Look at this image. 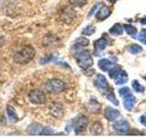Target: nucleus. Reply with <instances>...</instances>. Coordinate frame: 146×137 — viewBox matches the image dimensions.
Instances as JSON below:
<instances>
[{
    "label": "nucleus",
    "mask_w": 146,
    "mask_h": 137,
    "mask_svg": "<svg viewBox=\"0 0 146 137\" xmlns=\"http://www.w3.org/2000/svg\"><path fill=\"white\" fill-rule=\"evenodd\" d=\"M35 55L36 51L34 48L27 45L14 55L13 59L16 63L20 64V65H24V64H27L30 61H32L35 58Z\"/></svg>",
    "instance_id": "1"
},
{
    "label": "nucleus",
    "mask_w": 146,
    "mask_h": 137,
    "mask_svg": "<svg viewBox=\"0 0 146 137\" xmlns=\"http://www.w3.org/2000/svg\"><path fill=\"white\" fill-rule=\"evenodd\" d=\"M65 88H66L65 82L58 79L49 80L46 82V84H45L46 90L49 93H54V94L63 92V91L65 90Z\"/></svg>",
    "instance_id": "2"
},
{
    "label": "nucleus",
    "mask_w": 146,
    "mask_h": 137,
    "mask_svg": "<svg viewBox=\"0 0 146 137\" xmlns=\"http://www.w3.org/2000/svg\"><path fill=\"white\" fill-rule=\"evenodd\" d=\"M75 59L77 61L78 65L81 68H83V70L89 68L90 67L92 66V64H93L92 58H91L90 54L89 53V51H87V50L77 52L75 54Z\"/></svg>",
    "instance_id": "3"
},
{
    "label": "nucleus",
    "mask_w": 146,
    "mask_h": 137,
    "mask_svg": "<svg viewBox=\"0 0 146 137\" xmlns=\"http://www.w3.org/2000/svg\"><path fill=\"white\" fill-rule=\"evenodd\" d=\"M29 102L33 104H43L46 102V95L41 90H33L29 93Z\"/></svg>",
    "instance_id": "4"
},
{
    "label": "nucleus",
    "mask_w": 146,
    "mask_h": 137,
    "mask_svg": "<svg viewBox=\"0 0 146 137\" xmlns=\"http://www.w3.org/2000/svg\"><path fill=\"white\" fill-rule=\"evenodd\" d=\"M88 118L84 115L78 116L74 121V131L76 134H80V132H84L85 129L88 126Z\"/></svg>",
    "instance_id": "5"
},
{
    "label": "nucleus",
    "mask_w": 146,
    "mask_h": 137,
    "mask_svg": "<svg viewBox=\"0 0 146 137\" xmlns=\"http://www.w3.org/2000/svg\"><path fill=\"white\" fill-rule=\"evenodd\" d=\"M76 17V13L73 10L71 7H64V9L61 10L60 16H59V18L60 20L66 24H70V23L74 20V18Z\"/></svg>",
    "instance_id": "6"
},
{
    "label": "nucleus",
    "mask_w": 146,
    "mask_h": 137,
    "mask_svg": "<svg viewBox=\"0 0 146 137\" xmlns=\"http://www.w3.org/2000/svg\"><path fill=\"white\" fill-rule=\"evenodd\" d=\"M49 113L54 118L60 119L64 114V108L60 102H52L49 105Z\"/></svg>",
    "instance_id": "7"
},
{
    "label": "nucleus",
    "mask_w": 146,
    "mask_h": 137,
    "mask_svg": "<svg viewBox=\"0 0 146 137\" xmlns=\"http://www.w3.org/2000/svg\"><path fill=\"white\" fill-rule=\"evenodd\" d=\"M94 84H95V86H97L98 88L102 90H107V87H108L107 80H106V78L102 74H99L97 76V78H96V80L94 81Z\"/></svg>",
    "instance_id": "8"
},
{
    "label": "nucleus",
    "mask_w": 146,
    "mask_h": 137,
    "mask_svg": "<svg viewBox=\"0 0 146 137\" xmlns=\"http://www.w3.org/2000/svg\"><path fill=\"white\" fill-rule=\"evenodd\" d=\"M135 102H136V99L134 96L129 94L124 97V100H123V105H124L126 110H128V111H131L135 104Z\"/></svg>",
    "instance_id": "9"
},
{
    "label": "nucleus",
    "mask_w": 146,
    "mask_h": 137,
    "mask_svg": "<svg viewBox=\"0 0 146 137\" xmlns=\"http://www.w3.org/2000/svg\"><path fill=\"white\" fill-rule=\"evenodd\" d=\"M120 116V112L117 110H114L111 107H108L105 110V117H106L109 121H113L116 118Z\"/></svg>",
    "instance_id": "10"
},
{
    "label": "nucleus",
    "mask_w": 146,
    "mask_h": 137,
    "mask_svg": "<svg viewBox=\"0 0 146 137\" xmlns=\"http://www.w3.org/2000/svg\"><path fill=\"white\" fill-rule=\"evenodd\" d=\"M113 128L116 129L119 132H126L129 129V123H128L126 121L124 120H120L116 122L115 123L113 124Z\"/></svg>",
    "instance_id": "11"
},
{
    "label": "nucleus",
    "mask_w": 146,
    "mask_h": 137,
    "mask_svg": "<svg viewBox=\"0 0 146 137\" xmlns=\"http://www.w3.org/2000/svg\"><path fill=\"white\" fill-rule=\"evenodd\" d=\"M111 11L110 10L109 7H107L106 6H103L98 11V13L96 14V17L100 20H104L105 18H107L110 15H111Z\"/></svg>",
    "instance_id": "12"
},
{
    "label": "nucleus",
    "mask_w": 146,
    "mask_h": 137,
    "mask_svg": "<svg viewBox=\"0 0 146 137\" xmlns=\"http://www.w3.org/2000/svg\"><path fill=\"white\" fill-rule=\"evenodd\" d=\"M42 130L43 127L39 124H36V123H33V124L29 125V127L27 128V132L30 134H41Z\"/></svg>",
    "instance_id": "13"
},
{
    "label": "nucleus",
    "mask_w": 146,
    "mask_h": 137,
    "mask_svg": "<svg viewBox=\"0 0 146 137\" xmlns=\"http://www.w3.org/2000/svg\"><path fill=\"white\" fill-rule=\"evenodd\" d=\"M115 79V82L116 84H123V83H126L127 80H128V76H127V73L123 70H121L120 73L114 78Z\"/></svg>",
    "instance_id": "14"
},
{
    "label": "nucleus",
    "mask_w": 146,
    "mask_h": 137,
    "mask_svg": "<svg viewBox=\"0 0 146 137\" xmlns=\"http://www.w3.org/2000/svg\"><path fill=\"white\" fill-rule=\"evenodd\" d=\"M7 115H8L9 120H10L12 122H17L18 121V117L16 113L15 109H14L12 106L8 105V106L7 107Z\"/></svg>",
    "instance_id": "15"
},
{
    "label": "nucleus",
    "mask_w": 146,
    "mask_h": 137,
    "mask_svg": "<svg viewBox=\"0 0 146 137\" xmlns=\"http://www.w3.org/2000/svg\"><path fill=\"white\" fill-rule=\"evenodd\" d=\"M112 65H113L112 62L110 61L109 59H100V61H99V67L100 68V70H102L104 71L109 70L111 67H113Z\"/></svg>",
    "instance_id": "16"
},
{
    "label": "nucleus",
    "mask_w": 146,
    "mask_h": 137,
    "mask_svg": "<svg viewBox=\"0 0 146 137\" xmlns=\"http://www.w3.org/2000/svg\"><path fill=\"white\" fill-rule=\"evenodd\" d=\"M89 111L92 113H98L100 111V105L95 100H91L89 104Z\"/></svg>",
    "instance_id": "17"
},
{
    "label": "nucleus",
    "mask_w": 146,
    "mask_h": 137,
    "mask_svg": "<svg viewBox=\"0 0 146 137\" xmlns=\"http://www.w3.org/2000/svg\"><path fill=\"white\" fill-rule=\"evenodd\" d=\"M57 39L55 38L52 35H48L47 37H45L43 39V45L45 47H50V46H53L55 43L57 42Z\"/></svg>",
    "instance_id": "18"
},
{
    "label": "nucleus",
    "mask_w": 146,
    "mask_h": 137,
    "mask_svg": "<svg viewBox=\"0 0 146 137\" xmlns=\"http://www.w3.org/2000/svg\"><path fill=\"white\" fill-rule=\"evenodd\" d=\"M122 31H123V29H122L121 25L117 23V24H115L111 29H110V33L113 36H120L122 34Z\"/></svg>",
    "instance_id": "19"
},
{
    "label": "nucleus",
    "mask_w": 146,
    "mask_h": 137,
    "mask_svg": "<svg viewBox=\"0 0 146 137\" xmlns=\"http://www.w3.org/2000/svg\"><path fill=\"white\" fill-rule=\"evenodd\" d=\"M90 132L91 134H93L95 135L100 134L102 132V125L100 122H94L93 125L90 128Z\"/></svg>",
    "instance_id": "20"
},
{
    "label": "nucleus",
    "mask_w": 146,
    "mask_h": 137,
    "mask_svg": "<svg viewBox=\"0 0 146 137\" xmlns=\"http://www.w3.org/2000/svg\"><path fill=\"white\" fill-rule=\"evenodd\" d=\"M94 46H95V48L97 49L98 50H102V49H104L105 48H106L107 40L104 39H100L97 41H95Z\"/></svg>",
    "instance_id": "21"
},
{
    "label": "nucleus",
    "mask_w": 146,
    "mask_h": 137,
    "mask_svg": "<svg viewBox=\"0 0 146 137\" xmlns=\"http://www.w3.org/2000/svg\"><path fill=\"white\" fill-rule=\"evenodd\" d=\"M106 96H107V98L111 100V102H112V103H114L115 105H118V100H116V98H115V94L113 93V91L111 90V89H110V90H106Z\"/></svg>",
    "instance_id": "22"
},
{
    "label": "nucleus",
    "mask_w": 146,
    "mask_h": 137,
    "mask_svg": "<svg viewBox=\"0 0 146 137\" xmlns=\"http://www.w3.org/2000/svg\"><path fill=\"white\" fill-rule=\"evenodd\" d=\"M121 68L120 67H111V68L109 70V75L111 78H112V79H114L119 73H120L121 71Z\"/></svg>",
    "instance_id": "23"
},
{
    "label": "nucleus",
    "mask_w": 146,
    "mask_h": 137,
    "mask_svg": "<svg viewBox=\"0 0 146 137\" xmlns=\"http://www.w3.org/2000/svg\"><path fill=\"white\" fill-rule=\"evenodd\" d=\"M87 1H88V0H68V2H70V4L71 5V6L79 7L86 5Z\"/></svg>",
    "instance_id": "24"
},
{
    "label": "nucleus",
    "mask_w": 146,
    "mask_h": 137,
    "mask_svg": "<svg viewBox=\"0 0 146 137\" xmlns=\"http://www.w3.org/2000/svg\"><path fill=\"white\" fill-rule=\"evenodd\" d=\"M132 87H133L134 90L137 91V92H143L144 90V88L139 83V81H137V80L132 81Z\"/></svg>",
    "instance_id": "25"
},
{
    "label": "nucleus",
    "mask_w": 146,
    "mask_h": 137,
    "mask_svg": "<svg viewBox=\"0 0 146 137\" xmlns=\"http://www.w3.org/2000/svg\"><path fill=\"white\" fill-rule=\"evenodd\" d=\"M76 43L80 46V47H86V46H88L90 41L89 39H87L85 38H78L77 40H76Z\"/></svg>",
    "instance_id": "26"
},
{
    "label": "nucleus",
    "mask_w": 146,
    "mask_h": 137,
    "mask_svg": "<svg viewBox=\"0 0 146 137\" xmlns=\"http://www.w3.org/2000/svg\"><path fill=\"white\" fill-rule=\"evenodd\" d=\"M94 32H95V27L93 26L90 25L88 27H86L85 29H83V31H82V34L90 36V35H92Z\"/></svg>",
    "instance_id": "27"
},
{
    "label": "nucleus",
    "mask_w": 146,
    "mask_h": 137,
    "mask_svg": "<svg viewBox=\"0 0 146 137\" xmlns=\"http://www.w3.org/2000/svg\"><path fill=\"white\" fill-rule=\"evenodd\" d=\"M143 49L141 47H140L139 45H131V47L129 48V51L132 54H137V53H140Z\"/></svg>",
    "instance_id": "28"
},
{
    "label": "nucleus",
    "mask_w": 146,
    "mask_h": 137,
    "mask_svg": "<svg viewBox=\"0 0 146 137\" xmlns=\"http://www.w3.org/2000/svg\"><path fill=\"white\" fill-rule=\"evenodd\" d=\"M124 29H125V30H126V32L129 35H134V34H136L137 33V29H136V27H132V26H131V25H124Z\"/></svg>",
    "instance_id": "29"
},
{
    "label": "nucleus",
    "mask_w": 146,
    "mask_h": 137,
    "mask_svg": "<svg viewBox=\"0 0 146 137\" xmlns=\"http://www.w3.org/2000/svg\"><path fill=\"white\" fill-rule=\"evenodd\" d=\"M138 39L141 41V42H143V44L146 45V30H143L141 32L138 36Z\"/></svg>",
    "instance_id": "30"
},
{
    "label": "nucleus",
    "mask_w": 146,
    "mask_h": 137,
    "mask_svg": "<svg viewBox=\"0 0 146 137\" xmlns=\"http://www.w3.org/2000/svg\"><path fill=\"white\" fill-rule=\"evenodd\" d=\"M55 59V57L53 56V55H49V56H47V57H44L40 59V63L41 64H45V63H48L49 61H53V59Z\"/></svg>",
    "instance_id": "31"
},
{
    "label": "nucleus",
    "mask_w": 146,
    "mask_h": 137,
    "mask_svg": "<svg viewBox=\"0 0 146 137\" xmlns=\"http://www.w3.org/2000/svg\"><path fill=\"white\" fill-rule=\"evenodd\" d=\"M119 92H120V94H121V96H122V97H125V96H127V95H129V94H131V91H130V89L129 88H122V89H121L120 90H119Z\"/></svg>",
    "instance_id": "32"
},
{
    "label": "nucleus",
    "mask_w": 146,
    "mask_h": 137,
    "mask_svg": "<svg viewBox=\"0 0 146 137\" xmlns=\"http://www.w3.org/2000/svg\"><path fill=\"white\" fill-rule=\"evenodd\" d=\"M41 134H53V131L50 129L48 127H43V130H42V132H41Z\"/></svg>",
    "instance_id": "33"
},
{
    "label": "nucleus",
    "mask_w": 146,
    "mask_h": 137,
    "mask_svg": "<svg viewBox=\"0 0 146 137\" xmlns=\"http://www.w3.org/2000/svg\"><path fill=\"white\" fill-rule=\"evenodd\" d=\"M141 122L143 123L144 126H146V116H143L141 118Z\"/></svg>",
    "instance_id": "34"
},
{
    "label": "nucleus",
    "mask_w": 146,
    "mask_h": 137,
    "mask_svg": "<svg viewBox=\"0 0 146 137\" xmlns=\"http://www.w3.org/2000/svg\"><path fill=\"white\" fill-rule=\"evenodd\" d=\"M141 23H143V24H144V25H146V17L141 19Z\"/></svg>",
    "instance_id": "35"
},
{
    "label": "nucleus",
    "mask_w": 146,
    "mask_h": 137,
    "mask_svg": "<svg viewBox=\"0 0 146 137\" xmlns=\"http://www.w3.org/2000/svg\"><path fill=\"white\" fill-rule=\"evenodd\" d=\"M4 44V40H3V39L2 38H0V47Z\"/></svg>",
    "instance_id": "36"
},
{
    "label": "nucleus",
    "mask_w": 146,
    "mask_h": 137,
    "mask_svg": "<svg viewBox=\"0 0 146 137\" xmlns=\"http://www.w3.org/2000/svg\"><path fill=\"white\" fill-rule=\"evenodd\" d=\"M108 1H109V2H111V3H114V2L116 1V0H108Z\"/></svg>",
    "instance_id": "37"
}]
</instances>
